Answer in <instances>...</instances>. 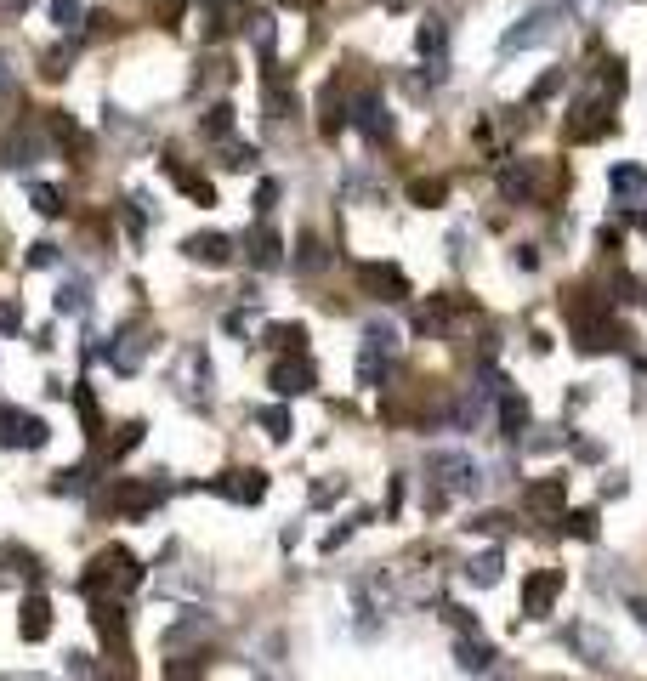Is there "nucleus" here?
Here are the masks:
<instances>
[{
	"instance_id": "obj_42",
	"label": "nucleus",
	"mask_w": 647,
	"mask_h": 681,
	"mask_svg": "<svg viewBox=\"0 0 647 681\" xmlns=\"http://www.w3.org/2000/svg\"><path fill=\"white\" fill-rule=\"evenodd\" d=\"M120 216H125V233H131V239H142V233H148V216H142V199H125V205H120Z\"/></svg>"
},
{
	"instance_id": "obj_21",
	"label": "nucleus",
	"mask_w": 647,
	"mask_h": 681,
	"mask_svg": "<svg viewBox=\"0 0 647 681\" xmlns=\"http://www.w3.org/2000/svg\"><path fill=\"white\" fill-rule=\"evenodd\" d=\"M159 165H165V176H171L176 188L188 193V199H199V205H216V188H210V182H205L199 171H188L182 159H159Z\"/></svg>"
},
{
	"instance_id": "obj_7",
	"label": "nucleus",
	"mask_w": 647,
	"mask_h": 681,
	"mask_svg": "<svg viewBox=\"0 0 647 681\" xmlns=\"http://www.w3.org/2000/svg\"><path fill=\"white\" fill-rule=\"evenodd\" d=\"M358 290L369 301H403L409 296V279L392 262H358Z\"/></svg>"
},
{
	"instance_id": "obj_30",
	"label": "nucleus",
	"mask_w": 647,
	"mask_h": 681,
	"mask_svg": "<svg viewBox=\"0 0 647 681\" xmlns=\"http://www.w3.org/2000/svg\"><path fill=\"white\" fill-rule=\"evenodd\" d=\"M199 131H205L210 142H228V137H233V108H228V103L205 108V120H199Z\"/></svg>"
},
{
	"instance_id": "obj_37",
	"label": "nucleus",
	"mask_w": 647,
	"mask_h": 681,
	"mask_svg": "<svg viewBox=\"0 0 647 681\" xmlns=\"http://www.w3.org/2000/svg\"><path fill=\"white\" fill-rule=\"evenodd\" d=\"M86 301H91L86 279H74V284H63V290H57V313H86Z\"/></svg>"
},
{
	"instance_id": "obj_16",
	"label": "nucleus",
	"mask_w": 647,
	"mask_h": 681,
	"mask_svg": "<svg viewBox=\"0 0 647 681\" xmlns=\"http://www.w3.org/2000/svg\"><path fill=\"white\" fill-rule=\"evenodd\" d=\"M494 420H500V437H523L528 432V398L517 392V386H506V392H500Z\"/></svg>"
},
{
	"instance_id": "obj_38",
	"label": "nucleus",
	"mask_w": 647,
	"mask_h": 681,
	"mask_svg": "<svg viewBox=\"0 0 647 681\" xmlns=\"http://www.w3.org/2000/svg\"><path fill=\"white\" fill-rule=\"evenodd\" d=\"M29 199H35L40 216H63V193H57L52 182H35V188H29Z\"/></svg>"
},
{
	"instance_id": "obj_32",
	"label": "nucleus",
	"mask_w": 647,
	"mask_h": 681,
	"mask_svg": "<svg viewBox=\"0 0 647 681\" xmlns=\"http://www.w3.org/2000/svg\"><path fill=\"white\" fill-rule=\"evenodd\" d=\"M443 40H449L443 18H426V23H420V57H426V63H432V57L443 63Z\"/></svg>"
},
{
	"instance_id": "obj_18",
	"label": "nucleus",
	"mask_w": 647,
	"mask_h": 681,
	"mask_svg": "<svg viewBox=\"0 0 647 681\" xmlns=\"http://www.w3.org/2000/svg\"><path fill=\"white\" fill-rule=\"evenodd\" d=\"M142 358H148V341H142V330H120V335H114V347H108V364L120 369V375L142 369Z\"/></svg>"
},
{
	"instance_id": "obj_10",
	"label": "nucleus",
	"mask_w": 647,
	"mask_h": 681,
	"mask_svg": "<svg viewBox=\"0 0 647 681\" xmlns=\"http://www.w3.org/2000/svg\"><path fill=\"white\" fill-rule=\"evenodd\" d=\"M347 120L358 125V131L375 142V148H381V142H392V114H386V103L375 97V91H358V97H352V114H347Z\"/></svg>"
},
{
	"instance_id": "obj_33",
	"label": "nucleus",
	"mask_w": 647,
	"mask_h": 681,
	"mask_svg": "<svg viewBox=\"0 0 647 681\" xmlns=\"http://www.w3.org/2000/svg\"><path fill=\"white\" fill-rule=\"evenodd\" d=\"M608 182H613V193H619L625 205H630V199H636V193L647 188V176L636 171V165H613V176H608Z\"/></svg>"
},
{
	"instance_id": "obj_4",
	"label": "nucleus",
	"mask_w": 647,
	"mask_h": 681,
	"mask_svg": "<svg viewBox=\"0 0 647 681\" xmlns=\"http://www.w3.org/2000/svg\"><path fill=\"white\" fill-rule=\"evenodd\" d=\"M426 466H432V483H438L443 494H472L477 489V466L460 449H432Z\"/></svg>"
},
{
	"instance_id": "obj_11",
	"label": "nucleus",
	"mask_w": 647,
	"mask_h": 681,
	"mask_svg": "<svg viewBox=\"0 0 647 681\" xmlns=\"http://www.w3.org/2000/svg\"><path fill=\"white\" fill-rule=\"evenodd\" d=\"M210 489L228 494V500H239V506H256V500H267V472H250V466H239V472H222Z\"/></svg>"
},
{
	"instance_id": "obj_9",
	"label": "nucleus",
	"mask_w": 647,
	"mask_h": 681,
	"mask_svg": "<svg viewBox=\"0 0 647 681\" xmlns=\"http://www.w3.org/2000/svg\"><path fill=\"white\" fill-rule=\"evenodd\" d=\"M159 500H165V483H137V477H120V489L108 494V506L120 511V517H148V511L159 506Z\"/></svg>"
},
{
	"instance_id": "obj_40",
	"label": "nucleus",
	"mask_w": 647,
	"mask_h": 681,
	"mask_svg": "<svg viewBox=\"0 0 647 681\" xmlns=\"http://www.w3.org/2000/svg\"><path fill=\"white\" fill-rule=\"evenodd\" d=\"M142 443V420H125L120 432H114V443H108V454H114V460H120V454H131Z\"/></svg>"
},
{
	"instance_id": "obj_24",
	"label": "nucleus",
	"mask_w": 647,
	"mask_h": 681,
	"mask_svg": "<svg viewBox=\"0 0 647 681\" xmlns=\"http://www.w3.org/2000/svg\"><path fill=\"white\" fill-rule=\"evenodd\" d=\"M296 267H301V273H324V267H330V250H324L318 233H301V239H296Z\"/></svg>"
},
{
	"instance_id": "obj_25",
	"label": "nucleus",
	"mask_w": 647,
	"mask_h": 681,
	"mask_svg": "<svg viewBox=\"0 0 647 681\" xmlns=\"http://www.w3.org/2000/svg\"><path fill=\"white\" fill-rule=\"evenodd\" d=\"M250 262L262 267H279V233H273V227H250Z\"/></svg>"
},
{
	"instance_id": "obj_6",
	"label": "nucleus",
	"mask_w": 647,
	"mask_h": 681,
	"mask_svg": "<svg viewBox=\"0 0 647 681\" xmlns=\"http://www.w3.org/2000/svg\"><path fill=\"white\" fill-rule=\"evenodd\" d=\"M562 568H534L523 585V613L528 619H551V608H557V596H562Z\"/></svg>"
},
{
	"instance_id": "obj_34",
	"label": "nucleus",
	"mask_w": 647,
	"mask_h": 681,
	"mask_svg": "<svg viewBox=\"0 0 647 681\" xmlns=\"http://www.w3.org/2000/svg\"><path fill=\"white\" fill-rule=\"evenodd\" d=\"M466 579H472V585H500V551L472 557V562H466Z\"/></svg>"
},
{
	"instance_id": "obj_48",
	"label": "nucleus",
	"mask_w": 647,
	"mask_h": 681,
	"mask_svg": "<svg viewBox=\"0 0 647 681\" xmlns=\"http://www.w3.org/2000/svg\"><path fill=\"white\" fill-rule=\"evenodd\" d=\"M630 613H636V625L647 630V596H630Z\"/></svg>"
},
{
	"instance_id": "obj_52",
	"label": "nucleus",
	"mask_w": 647,
	"mask_h": 681,
	"mask_svg": "<svg viewBox=\"0 0 647 681\" xmlns=\"http://www.w3.org/2000/svg\"><path fill=\"white\" fill-rule=\"evenodd\" d=\"M636 227H642V233H647V210H642V216H636Z\"/></svg>"
},
{
	"instance_id": "obj_43",
	"label": "nucleus",
	"mask_w": 647,
	"mask_h": 681,
	"mask_svg": "<svg viewBox=\"0 0 647 681\" xmlns=\"http://www.w3.org/2000/svg\"><path fill=\"white\" fill-rule=\"evenodd\" d=\"M165 681H199V659H165Z\"/></svg>"
},
{
	"instance_id": "obj_5",
	"label": "nucleus",
	"mask_w": 647,
	"mask_h": 681,
	"mask_svg": "<svg viewBox=\"0 0 647 681\" xmlns=\"http://www.w3.org/2000/svg\"><path fill=\"white\" fill-rule=\"evenodd\" d=\"M46 420L29 415V409H0V443L6 449H46Z\"/></svg>"
},
{
	"instance_id": "obj_17",
	"label": "nucleus",
	"mask_w": 647,
	"mask_h": 681,
	"mask_svg": "<svg viewBox=\"0 0 647 681\" xmlns=\"http://www.w3.org/2000/svg\"><path fill=\"white\" fill-rule=\"evenodd\" d=\"M18 630H23V642H46L52 636V602L46 596H23V613H18Z\"/></svg>"
},
{
	"instance_id": "obj_46",
	"label": "nucleus",
	"mask_w": 647,
	"mask_h": 681,
	"mask_svg": "<svg viewBox=\"0 0 647 681\" xmlns=\"http://www.w3.org/2000/svg\"><path fill=\"white\" fill-rule=\"evenodd\" d=\"M273 199H279V182H262V188H256V199H250V205H256V216H267V210H273Z\"/></svg>"
},
{
	"instance_id": "obj_15",
	"label": "nucleus",
	"mask_w": 647,
	"mask_h": 681,
	"mask_svg": "<svg viewBox=\"0 0 647 681\" xmlns=\"http://www.w3.org/2000/svg\"><path fill=\"white\" fill-rule=\"evenodd\" d=\"M91 625H97V636H103L108 647H125V630H131V619H125L120 596H108V602H97V608H91Z\"/></svg>"
},
{
	"instance_id": "obj_23",
	"label": "nucleus",
	"mask_w": 647,
	"mask_h": 681,
	"mask_svg": "<svg viewBox=\"0 0 647 681\" xmlns=\"http://www.w3.org/2000/svg\"><path fill=\"white\" fill-rule=\"evenodd\" d=\"M568 647H579V653H585V664H608V636H602V630H591V625L568 630Z\"/></svg>"
},
{
	"instance_id": "obj_22",
	"label": "nucleus",
	"mask_w": 647,
	"mask_h": 681,
	"mask_svg": "<svg viewBox=\"0 0 647 681\" xmlns=\"http://www.w3.org/2000/svg\"><path fill=\"white\" fill-rule=\"evenodd\" d=\"M250 0H205V35L210 40H222L239 23V12H245Z\"/></svg>"
},
{
	"instance_id": "obj_27",
	"label": "nucleus",
	"mask_w": 647,
	"mask_h": 681,
	"mask_svg": "<svg viewBox=\"0 0 647 681\" xmlns=\"http://www.w3.org/2000/svg\"><path fill=\"white\" fill-rule=\"evenodd\" d=\"M74 409H80V426H86V437L97 443V437H103V409H97V398H91V386H74Z\"/></svg>"
},
{
	"instance_id": "obj_2",
	"label": "nucleus",
	"mask_w": 647,
	"mask_h": 681,
	"mask_svg": "<svg viewBox=\"0 0 647 681\" xmlns=\"http://www.w3.org/2000/svg\"><path fill=\"white\" fill-rule=\"evenodd\" d=\"M137 557L125 551V545H108V551H97V557L86 562V574H80V591L91 596V602H108V596H125V591H137Z\"/></svg>"
},
{
	"instance_id": "obj_8",
	"label": "nucleus",
	"mask_w": 647,
	"mask_h": 681,
	"mask_svg": "<svg viewBox=\"0 0 647 681\" xmlns=\"http://www.w3.org/2000/svg\"><path fill=\"white\" fill-rule=\"evenodd\" d=\"M267 386L279 392V398H301V392H313L318 386V369L301 358V352H290V358H279V364L267 369Z\"/></svg>"
},
{
	"instance_id": "obj_3",
	"label": "nucleus",
	"mask_w": 647,
	"mask_h": 681,
	"mask_svg": "<svg viewBox=\"0 0 647 681\" xmlns=\"http://www.w3.org/2000/svg\"><path fill=\"white\" fill-rule=\"evenodd\" d=\"M210 381H216V369H210V352L205 347H182L176 352V392L188 403H205L210 398Z\"/></svg>"
},
{
	"instance_id": "obj_50",
	"label": "nucleus",
	"mask_w": 647,
	"mask_h": 681,
	"mask_svg": "<svg viewBox=\"0 0 647 681\" xmlns=\"http://www.w3.org/2000/svg\"><path fill=\"white\" fill-rule=\"evenodd\" d=\"M0 681H52V676H35V670H12V676H0Z\"/></svg>"
},
{
	"instance_id": "obj_45",
	"label": "nucleus",
	"mask_w": 647,
	"mask_h": 681,
	"mask_svg": "<svg viewBox=\"0 0 647 681\" xmlns=\"http://www.w3.org/2000/svg\"><path fill=\"white\" fill-rule=\"evenodd\" d=\"M97 681H137V670H131V664H125V653H120L108 670H97Z\"/></svg>"
},
{
	"instance_id": "obj_44",
	"label": "nucleus",
	"mask_w": 647,
	"mask_h": 681,
	"mask_svg": "<svg viewBox=\"0 0 647 681\" xmlns=\"http://www.w3.org/2000/svg\"><path fill=\"white\" fill-rule=\"evenodd\" d=\"M262 426H267V437H290V415H284V409H262Z\"/></svg>"
},
{
	"instance_id": "obj_28",
	"label": "nucleus",
	"mask_w": 647,
	"mask_h": 681,
	"mask_svg": "<svg viewBox=\"0 0 647 681\" xmlns=\"http://www.w3.org/2000/svg\"><path fill=\"white\" fill-rule=\"evenodd\" d=\"M267 347L290 358V352H301V347H307V330H301V324H267Z\"/></svg>"
},
{
	"instance_id": "obj_1",
	"label": "nucleus",
	"mask_w": 647,
	"mask_h": 681,
	"mask_svg": "<svg viewBox=\"0 0 647 681\" xmlns=\"http://www.w3.org/2000/svg\"><path fill=\"white\" fill-rule=\"evenodd\" d=\"M568 324H574V347L579 352H613L625 347V330H619V318H613V307L596 290H568Z\"/></svg>"
},
{
	"instance_id": "obj_47",
	"label": "nucleus",
	"mask_w": 647,
	"mask_h": 681,
	"mask_svg": "<svg viewBox=\"0 0 647 681\" xmlns=\"http://www.w3.org/2000/svg\"><path fill=\"white\" fill-rule=\"evenodd\" d=\"M57 262V245H35L29 250V267H52Z\"/></svg>"
},
{
	"instance_id": "obj_51",
	"label": "nucleus",
	"mask_w": 647,
	"mask_h": 681,
	"mask_svg": "<svg viewBox=\"0 0 647 681\" xmlns=\"http://www.w3.org/2000/svg\"><path fill=\"white\" fill-rule=\"evenodd\" d=\"M0 6H6V12H23V6H35V0H0Z\"/></svg>"
},
{
	"instance_id": "obj_19",
	"label": "nucleus",
	"mask_w": 647,
	"mask_h": 681,
	"mask_svg": "<svg viewBox=\"0 0 647 681\" xmlns=\"http://www.w3.org/2000/svg\"><path fill=\"white\" fill-rule=\"evenodd\" d=\"M188 256H193V262H205V267H228L233 262V239H228V233H193Z\"/></svg>"
},
{
	"instance_id": "obj_12",
	"label": "nucleus",
	"mask_w": 647,
	"mask_h": 681,
	"mask_svg": "<svg viewBox=\"0 0 647 681\" xmlns=\"http://www.w3.org/2000/svg\"><path fill=\"white\" fill-rule=\"evenodd\" d=\"M551 18H557L551 6H540V12H528V18L517 23V29H511L506 40H500V52H506V57H517V52H523V46H540V40L551 35Z\"/></svg>"
},
{
	"instance_id": "obj_35",
	"label": "nucleus",
	"mask_w": 647,
	"mask_h": 681,
	"mask_svg": "<svg viewBox=\"0 0 647 681\" xmlns=\"http://www.w3.org/2000/svg\"><path fill=\"white\" fill-rule=\"evenodd\" d=\"M557 523L568 540H596V511H562Z\"/></svg>"
},
{
	"instance_id": "obj_41",
	"label": "nucleus",
	"mask_w": 647,
	"mask_h": 681,
	"mask_svg": "<svg viewBox=\"0 0 647 681\" xmlns=\"http://www.w3.org/2000/svg\"><path fill=\"white\" fill-rule=\"evenodd\" d=\"M80 18H86L80 0H52V23H57V29H80Z\"/></svg>"
},
{
	"instance_id": "obj_49",
	"label": "nucleus",
	"mask_w": 647,
	"mask_h": 681,
	"mask_svg": "<svg viewBox=\"0 0 647 681\" xmlns=\"http://www.w3.org/2000/svg\"><path fill=\"white\" fill-rule=\"evenodd\" d=\"M0 330H18V307H0Z\"/></svg>"
},
{
	"instance_id": "obj_14",
	"label": "nucleus",
	"mask_w": 647,
	"mask_h": 681,
	"mask_svg": "<svg viewBox=\"0 0 647 681\" xmlns=\"http://www.w3.org/2000/svg\"><path fill=\"white\" fill-rule=\"evenodd\" d=\"M40 154H46V131H40V125H29V120L18 125V137L0 148V159H6V165H35Z\"/></svg>"
},
{
	"instance_id": "obj_26",
	"label": "nucleus",
	"mask_w": 647,
	"mask_h": 681,
	"mask_svg": "<svg viewBox=\"0 0 647 681\" xmlns=\"http://www.w3.org/2000/svg\"><path fill=\"white\" fill-rule=\"evenodd\" d=\"M409 199H415L420 210H432V205L449 199V182H443V176H415V182H409Z\"/></svg>"
},
{
	"instance_id": "obj_20",
	"label": "nucleus",
	"mask_w": 647,
	"mask_h": 681,
	"mask_svg": "<svg viewBox=\"0 0 647 681\" xmlns=\"http://www.w3.org/2000/svg\"><path fill=\"white\" fill-rule=\"evenodd\" d=\"M455 659H460V670L483 676V670H494V642L472 630V636H460V642H455Z\"/></svg>"
},
{
	"instance_id": "obj_36",
	"label": "nucleus",
	"mask_w": 647,
	"mask_h": 681,
	"mask_svg": "<svg viewBox=\"0 0 647 681\" xmlns=\"http://www.w3.org/2000/svg\"><path fill=\"white\" fill-rule=\"evenodd\" d=\"M245 23H250V40H256V52L273 57V46H279V29H273V18L262 12V18H245Z\"/></svg>"
},
{
	"instance_id": "obj_29",
	"label": "nucleus",
	"mask_w": 647,
	"mask_h": 681,
	"mask_svg": "<svg viewBox=\"0 0 647 681\" xmlns=\"http://www.w3.org/2000/svg\"><path fill=\"white\" fill-rule=\"evenodd\" d=\"M210 630V613H188V619H176L171 630H165V647H188L193 636H205Z\"/></svg>"
},
{
	"instance_id": "obj_31",
	"label": "nucleus",
	"mask_w": 647,
	"mask_h": 681,
	"mask_svg": "<svg viewBox=\"0 0 647 681\" xmlns=\"http://www.w3.org/2000/svg\"><path fill=\"white\" fill-rule=\"evenodd\" d=\"M500 188H506V199L523 205L528 193H534V171H528V165H506V171H500Z\"/></svg>"
},
{
	"instance_id": "obj_39",
	"label": "nucleus",
	"mask_w": 647,
	"mask_h": 681,
	"mask_svg": "<svg viewBox=\"0 0 647 681\" xmlns=\"http://www.w3.org/2000/svg\"><path fill=\"white\" fill-rule=\"evenodd\" d=\"M91 472H97V466H69V472H57V494H86Z\"/></svg>"
},
{
	"instance_id": "obj_13",
	"label": "nucleus",
	"mask_w": 647,
	"mask_h": 681,
	"mask_svg": "<svg viewBox=\"0 0 647 681\" xmlns=\"http://www.w3.org/2000/svg\"><path fill=\"white\" fill-rule=\"evenodd\" d=\"M528 517H562V500H568V483L562 477H540V483H528Z\"/></svg>"
}]
</instances>
